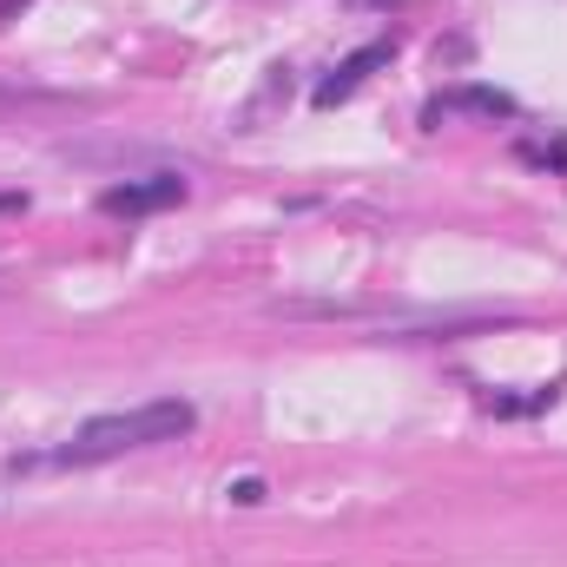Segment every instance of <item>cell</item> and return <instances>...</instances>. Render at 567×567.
Segmentation results:
<instances>
[{"mask_svg":"<svg viewBox=\"0 0 567 567\" xmlns=\"http://www.w3.org/2000/svg\"><path fill=\"white\" fill-rule=\"evenodd\" d=\"M198 410L165 396V403H140V410H120V416H93L86 429H73L60 449H40V455H20V475H47V468H93V462H113V455H133V449H158V442H178L192 435Z\"/></svg>","mask_w":567,"mask_h":567,"instance_id":"6da1fadb","label":"cell"},{"mask_svg":"<svg viewBox=\"0 0 567 567\" xmlns=\"http://www.w3.org/2000/svg\"><path fill=\"white\" fill-rule=\"evenodd\" d=\"M178 198H185V178L178 172H158V178H133V185H106L100 192V205L113 218H145V212H165Z\"/></svg>","mask_w":567,"mask_h":567,"instance_id":"7a4b0ae2","label":"cell"},{"mask_svg":"<svg viewBox=\"0 0 567 567\" xmlns=\"http://www.w3.org/2000/svg\"><path fill=\"white\" fill-rule=\"evenodd\" d=\"M442 120H515V100L495 86H455L423 106V126H442Z\"/></svg>","mask_w":567,"mask_h":567,"instance_id":"3957f363","label":"cell"},{"mask_svg":"<svg viewBox=\"0 0 567 567\" xmlns=\"http://www.w3.org/2000/svg\"><path fill=\"white\" fill-rule=\"evenodd\" d=\"M390 53H396V40H377V47L350 53V60H343V66H337V73L317 86V106H337V100H350V93H357V86H363L377 66H390Z\"/></svg>","mask_w":567,"mask_h":567,"instance_id":"277c9868","label":"cell"},{"mask_svg":"<svg viewBox=\"0 0 567 567\" xmlns=\"http://www.w3.org/2000/svg\"><path fill=\"white\" fill-rule=\"evenodd\" d=\"M20 106H47V93H33V86H0V113H20Z\"/></svg>","mask_w":567,"mask_h":567,"instance_id":"5b68a950","label":"cell"},{"mask_svg":"<svg viewBox=\"0 0 567 567\" xmlns=\"http://www.w3.org/2000/svg\"><path fill=\"white\" fill-rule=\"evenodd\" d=\"M522 158H528V165H555V172H567V145H522Z\"/></svg>","mask_w":567,"mask_h":567,"instance_id":"8992f818","label":"cell"},{"mask_svg":"<svg viewBox=\"0 0 567 567\" xmlns=\"http://www.w3.org/2000/svg\"><path fill=\"white\" fill-rule=\"evenodd\" d=\"M13 212H27V192H0V218H13Z\"/></svg>","mask_w":567,"mask_h":567,"instance_id":"52a82bcc","label":"cell"},{"mask_svg":"<svg viewBox=\"0 0 567 567\" xmlns=\"http://www.w3.org/2000/svg\"><path fill=\"white\" fill-rule=\"evenodd\" d=\"M350 7H370V13H396V7H416V0H350Z\"/></svg>","mask_w":567,"mask_h":567,"instance_id":"ba28073f","label":"cell"},{"mask_svg":"<svg viewBox=\"0 0 567 567\" xmlns=\"http://www.w3.org/2000/svg\"><path fill=\"white\" fill-rule=\"evenodd\" d=\"M0 508H7V495H0Z\"/></svg>","mask_w":567,"mask_h":567,"instance_id":"9c48e42d","label":"cell"}]
</instances>
